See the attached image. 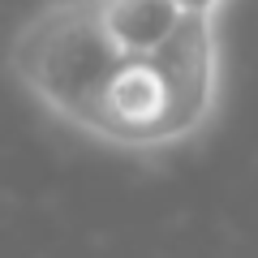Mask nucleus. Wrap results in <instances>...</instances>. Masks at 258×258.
I'll return each instance as SVG.
<instances>
[{"label":"nucleus","instance_id":"nucleus-3","mask_svg":"<svg viewBox=\"0 0 258 258\" xmlns=\"http://www.w3.org/2000/svg\"><path fill=\"white\" fill-rule=\"evenodd\" d=\"M103 26L112 30L129 56L159 52L176 30L189 22V9L181 0H99Z\"/></svg>","mask_w":258,"mask_h":258},{"label":"nucleus","instance_id":"nucleus-4","mask_svg":"<svg viewBox=\"0 0 258 258\" xmlns=\"http://www.w3.org/2000/svg\"><path fill=\"white\" fill-rule=\"evenodd\" d=\"M181 5H185L189 13H220L228 0H181Z\"/></svg>","mask_w":258,"mask_h":258},{"label":"nucleus","instance_id":"nucleus-2","mask_svg":"<svg viewBox=\"0 0 258 258\" xmlns=\"http://www.w3.org/2000/svg\"><path fill=\"white\" fill-rule=\"evenodd\" d=\"M125 56L103 26L99 0H52L22 22L9 47L18 82L64 125H78Z\"/></svg>","mask_w":258,"mask_h":258},{"label":"nucleus","instance_id":"nucleus-1","mask_svg":"<svg viewBox=\"0 0 258 258\" xmlns=\"http://www.w3.org/2000/svg\"><path fill=\"white\" fill-rule=\"evenodd\" d=\"M220 99L215 13H189L159 52L125 56L74 129L103 147L159 151L203 134Z\"/></svg>","mask_w":258,"mask_h":258}]
</instances>
